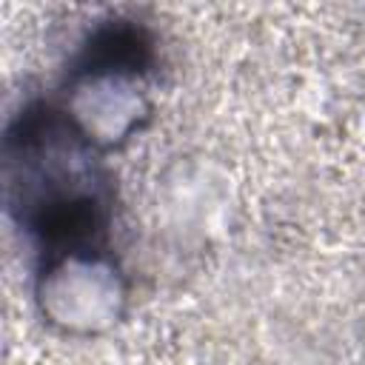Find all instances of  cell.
Here are the masks:
<instances>
[{
    "label": "cell",
    "mask_w": 365,
    "mask_h": 365,
    "mask_svg": "<svg viewBox=\"0 0 365 365\" xmlns=\"http://www.w3.org/2000/svg\"><path fill=\"white\" fill-rule=\"evenodd\" d=\"M3 202L37 254L111 242L117 188L97 151L51 97L23 103L3 131Z\"/></svg>",
    "instance_id": "1"
},
{
    "label": "cell",
    "mask_w": 365,
    "mask_h": 365,
    "mask_svg": "<svg viewBox=\"0 0 365 365\" xmlns=\"http://www.w3.org/2000/svg\"><path fill=\"white\" fill-rule=\"evenodd\" d=\"M160 68L163 57L154 29L137 17L114 14L83 34L51 100L108 157L151 125Z\"/></svg>",
    "instance_id": "2"
},
{
    "label": "cell",
    "mask_w": 365,
    "mask_h": 365,
    "mask_svg": "<svg viewBox=\"0 0 365 365\" xmlns=\"http://www.w3.org/2000/svg\"><path fill=\"white\" fill-rule=\"evenodd\" d=\"M31 302L54 334L97 339L125 322L131 279L111 242L43 251L34 257Z\"/></svg>",
    "instance_id": "3"
}]
</instances>
